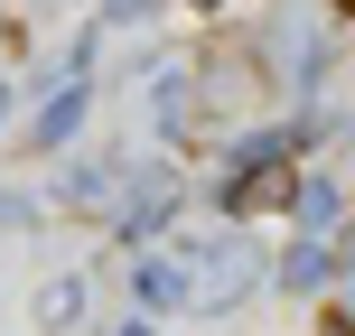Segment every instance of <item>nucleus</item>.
I'll use <instances>...</instances> for the list:
<instances>
[{
  "label": "nucleus",
  "mask_w": 355,
  "mask_h": 336,
  "mask_svg": "<svg viewBox=\"0 0 355 336\" xmlns=\"http://www.w3.org/2000/svg\"><path fill=\"white\" fill-rule=\"evenodd\" d=\"M318 336H355V327H346V318H327V327H318Z\"/></svg>",
  "instance_id": "f257e3e1"
}]
</instances>
